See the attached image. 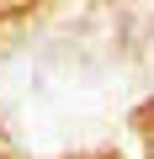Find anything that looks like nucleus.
Here are the masks:
<instances>
[]
</instances>
